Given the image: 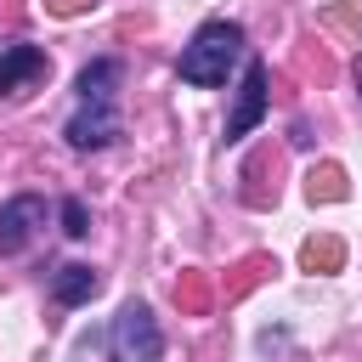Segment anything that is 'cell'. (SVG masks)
Returning a JSON list of instances; mask_svg holds the SVG:
<instances>
[{
  "label": "cell",
  "instance_id": "6da1fadb",
  "mask_svg": "<svg viewBox=\"0 0 362 362\" xmlns=\"http://www.w3.org/2000/svg\"><path fill=\"white\" fill-rule=\"evenodd\" d=\"M238 57H243V28L226 23V17H215V23H204L181 45V79L187 85H226V74H232Z\"/></svg>",
  "mask_w": 362,
  "mask_h": 362
},
{
  "label": "cell",
  "instance_id": "7a4b0ae2",
  "mask_svg": "<svg viewBox=\"0 0 362 362\" xmlns=\"http://www.w3.org/2000/svg\"><path fill=\"white\" fill-rule=\"evenodd\" d=\"M107 345H113V362H158L164 356V334H158V322L141 300L119 305V317L107 328Z\"/></svg>",
  "mask_w": 362,
  "mask_h": 362
},
{
  "label": "cell",
  "instance_id": "3957f363",
  "mask_svg": "<svg viewBox=\"0 0 362 362\" xmlns=\"http://www.w3.org/2000/svg\"><path fill=\"white\" fill-rule=\"evenodd\" d=\"M260 119H266V62L249 57L243 85H238V102H232V113H226V141H243Z\"/></svg>",
  "mask_w": 362,
  "mask_h": 362
},
{
  "label": "cell",
  "instance_id": "277c9868",
  "mask_svg": "<svg viewBox=\"0 0 362 362\" xmlns=\"http://www.w3.org/2000/svg\"><path fill=\"white\" fill-rule=\"evenodd\" d=\"M62 136H68V147H79V153L119 141V102H79Z\"/></svg>",
  "mask_w": 362,
  "mask_h": 362
},
{
  "label": "cell",
  "instance_id": "5b68a950",
  "mask_svg": "<svg viewBox=\"0 0 362 362\" xmlns=\"http://www.w3.org/2000/svg\"><path fill=\"white\" fill-rule=\"evenodd\" d=\"M34 226H45V198L17 192V198L0 209V249H6V255H17V249L34 238Z\"/></svg>",
  "mask_w": 362,
  "mask_h": 362
},
{
  "label": "cell",
  "instance_id": "8992f818",
  "mask_svg": "<svg viewBox=\"0 0 362 362\" xmlns=\"http://www.w3.org/2000/svg\"><path fill=\"white\" fill-rule=\"evenodd\" d=\"M40 74H45V51L40 45H6L0 51V96H17Z\"/></svg>",
  "mask_w": 362,
  "mask_h": 362
},
{
  "label": "cell",
  "instance_id": "52a82bcc",
  "mask_svg": "<svg viewBox=\"0 0 362 362\" xmlns=\"http://www.w3.org/2000/svg\"><path fill=\"white\" fill-rule=\"evenodd\" d=\"M119 79H124V68H119L113 57H96V62L79 68L74 90H79V102H113V96H119Z\"/></svg>",
  "mask_w": 362,
  "mask_h": 362
},
{
  "label": "cell",
  "instance_id": "ba28073f",
  "mask_svg": "<svg viewBox=\"0 0 362 362\" xmlns=\"http://www.w3.org/2000/svg\"><path fill=\"white\" fill-rule=\"evenodd\" d=\"M96 288H102V272H96V266H62V272L51 277V300H57V305H85Z\"/></svg>",
  "mask_w": 362,
  "mask_h": 362
},
{
  "label": "cell",
  "instance_id": "9c48e42d",
  "mask_svg": "<svg viewBox=\"0 0 362 362\" xmlns=\"http://www.w3.org/2000/svg\"><path fill=\"white\" fill-rule=\"evenodd\" d=\"M339 260H345L339 238H311V243H305V266H311V272H334Z\"/></svg>",
  "mask_w": 362,
  "mask_h": 362
},
{
  "label": "cell",
  "instance_id": "30bf717a",
  "mask_svg": "<svg viewBox=\"0 0 362 362\" xmlns=\"http://www.w3.org/2000/svg\"><path fill=\"white\" fill-rule=\"evenodd\" d=\"M305 192H311V198H322V204H334V198H345V175L328 164L322 175H311V187H305Z\"/></svg>",
  "mask_w": 362,
  "mask_h": 362
},
{
  "label": "cell",
  "instance_id": "8fae6325",
  "mask_svg": "<svg viewBox=\"0 0 362 362\" xmlns=\"http://www.w3.org/2000/svg\"><path fill=\"white\" fill-rule=\"evenodd\" d=\"M62 232H68V238H85V232H90V215H85L79 198H62Z\"/></svg>",
  "mask_w": 362,
  "mask_h": 362
}]
</instances>
